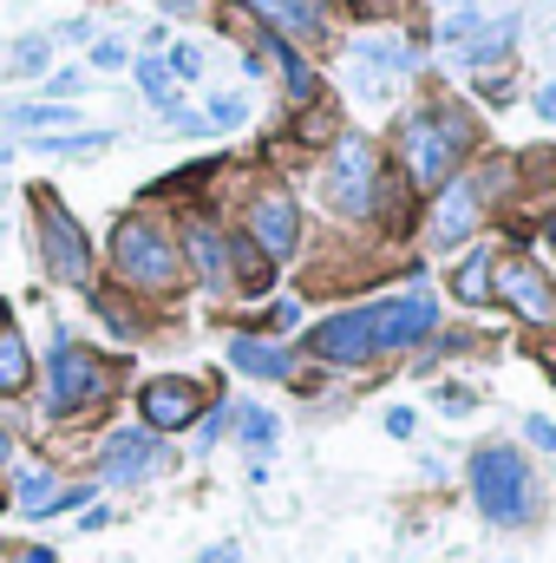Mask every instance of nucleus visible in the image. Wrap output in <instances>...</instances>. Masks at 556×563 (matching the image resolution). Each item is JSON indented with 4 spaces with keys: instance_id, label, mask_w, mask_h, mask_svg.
I'll list each match as a JSON object with an SVG mask.
<instances>
[{
    "instance_id": "9d476101",
    "label": "nucleus",
    "mask_w": 556,
    "mask_h": 563,
    "mask_svg": "<svg viewBox=\"0 0 556 563\" xmlns=\"http://www.w3.org/2000/svg\"><path fill=\"white\" fill-rule=\"evenodd\" d=\"M138 407L151 420V432H184L190 420H203V387L184 380V374H164V380H151L138 394Z\"/></svg>"
},
{
    "instance_id": "c756f323",
    "label": "nucleus",
    "mask_w": 556,
    "mask_h": 563,
    "mask_svg": "<svg viewBox=\"0 0 556 563\" xmlns=\"http://www.w3.org/2000/svg\"><path fill=\"white\" fill-rule=\"evenodd\" d=\"M92 66H99V73H119V66H132L125 40H92Z\"/></svg>"
},
{
    "instance_id": "7c9ffc66",
    "label": "nucleus",
    "mask_w": 556,
    "mask_h": 563,
    "mask_svg": "<svg viewBox=\"0 0 556 563\" xmlns=\"http://www.w3.org/2000/svg\"><path fill=\"white\" fill-rule=\"evenodd\" d=\"M170 73H177V79H197V73H203V53H197V46H170Z\"/></svg>"
},
{
    "instance_id": "dca6fc26",
    "label": "nucleus",
    "mask_w": 556,
    "mask_h": 563,
    "mask_svg": "<svg viewBox=\"0 0 556 563\" xmlns=\"http://www.w3.org/2000/svg\"><path fill=\"white\" fill-rule=\"evenodd\" d=\"M190 263H197V276L210 282V288H223L230 282V243L210 223H190Z\"/></svg>"
},
{
    "instance_id": "a211bd4d",
    "label": "nucleus",
    "mask_w": 556,
    "mask_h": 563,
    "mask_svg": "<svg viewBox=\"0 0 556 563\" xmlns=\"http://www.w3.org/2000/svg\"><path fill=\"white\" fill-rule=\"evenodd\" d=\"M249 7H256V13H269L281 33H321V26H327L314 0H249Z\"/></svg>"
},
{
    "instance_id": "9b49d317",
    "label": "nucleus",
    "mask_w": 556,
    "mask_h": 563,
    "mask_svg": "<svg viewBox=\"0 0 556 563\" xmlns=\"http://www.w3.org/2000/svg\"><path fill=\"white\" fill-rule=\"evenodd\" d=\"M491 295H504L531 328H556V288L537 263H504V276L491 282Z\"/></svg>"
},
{
    "instance_id": "f8f14e48",
    "label": "nucleus",
    "mask_w": 556,
    "mask_h": 563,
    "mask_svg": "<svg viewBox=\"0 0 556 563\" xmlns=\"http://www.w3.org/2000/svg\"><path fill=\"white\" fill-rule=\"evenodd\" d=\"M294 230H301V223H294V197H288V190H263L256 210H249V243H256L269 263H281V256L294 250Z\"/></svg>"
},
{
    "instance_id": "f704fd0d",
    "label": "nucleus",
    "mask_w": 556,
    "mask_h": 563,
    "mask_svg": "<svg viewBox=\"0 0 556 563\" xmlns=\"http://www.w3.org/2000/svg\"><path fill=\"white\" fill-rule=\"evenodd\" d=\"M7 563H59V558H53V551H40V544H13Z\"/></svg>"
},
{
    "instance_id": "393cba45",
    "label": "nucleus",
    "mask_w": 556,
    "mask_h": 563,
    "mask_svg": "<svg viewBox=\"0 0 556 563\" xmlns=\"http://www.w3.org/2000/svg\"><path fill=\"white\" fill-rule=\"evenodd\" d=\"M269 53H276V66H281V79H288V92H294V99H314V73H308V66H301V53H288V40H269Z\"/></svg>"
},
{
    "instance_id": "58836bf2",
    "label": "nucleus",
    "mask_w": 556,
    "mask_h": 563,
    "mask_svg": "<svg viewBox=\"0 0 556 563\" xmlns=\"http://www.w3.org/2000/svg\"><path fill=\"white\" fill-rule=\"evenodd\" d=\"M0 465H7V432H0Z\"/></svg>"
},
{
    "instance_id": "4be33fe9",
    "label": "nucleus",
    "mask_w": 556,
    "mask_h": 563,
    "mask_svg": "<svg viewBox=\"0 0 556 563\" xmlns=\"http://www.w3.org/2000/svg\"><path fill=\"white\" fill-rule=\"evenodd\" d=\"M26 374H33L26 341H20L13 328H0V394H20V387H26Z\"/></svg>"
},
{
    "instance_id": "4c0bfd02",
    "label": "nucleus",
    "mask_w": 556,
    "mask_h": 563,
    "mask_svg": "<svg viewBox=\"0 0 556 563\" xmlns=\"http://www.w3.org/2000/svg\"><path fill=\"white\" fill-rule=\"evenodd\" d=\"M197 563H236V544H210Z\"/></svg>"
},
{
    "instance_id": "1a4fd4ad",
    "label": "nucleus",
    "mask_w": 556,
    "mask_h": 563,
    "mask_svg": "<svg viewBox=\"0 0 556 563\" xmlns=\"http://www.w3.org/2000/svg\"><path fill=\"white\" fill-rule=\"evenodd\" d=\"M308 347H314L321 361H334V367H360V361L380 354V347H374V314H367V308H347V314L321 321V328L308 334Z\"/></svg>"
},
{
    "instance_id": "f257e3e1",
    "label": "nucleus",
    "mask_w": 556,
    "mask_h": 563,
    "mask_svg": "<svg viewBox=\"0 0 556 563\" xmlns=\"http://www.w3.org/2000/svg\"><path fill=\"white\" fill-rule=\"evenodd\" d=\"M471 498H478V518L518 525V518L531 511V465H524V452L485 445V452L471 459Z\"/></svg>"
},
{
    "instance_id": "c85d7f7f",
    "label": "nucleus",
    "mask_w": 556,
    "mask_h": 563,
    "mask_svg": "<svg viewBox=\"0 0 556 563\" xmlns=\"http://www.w3.org/2000/svg\"><path fill=\"white\" fill-rule=\"evenodd\" d=\"M236 420H243V439H249V445H276V413H263V407H243V413H236Z\"/></svg>"
},
{
    "instance_id": "f03ea898",
    "label": "nucleus",
    "mask_w": 556,
    "mask_h": 563,
    "mask_svg": "<svg viewBox=\"0 0 556 563\" xmlns=\"http://www.w3.org/2000/svg\"><path fill=\"white\" fill-rule=\"evenodd\" d=\"M465 139H471V132H465L452 112H413V119L400 125V157H407V177H413L419 190H438V184L452 177V164H458Z\"/></svg>"
},
{
    "instance_id": "e433bc0d",
    "label": "nucleus",
    "mask_w": 556,
    "mask_h": 563,
    "mask_svg": "<svg viewBox=\"0 0 556 563\" xmlns=\"http://www.w3.org/2000/svg\"><path fill=\"white\" fill-rule=\"evenodd\" d=\"M531 106H537V119H556V86H544V92H537Z\"/></svg>"
},
{
    "instance_id": "20e7f679",
    "label": "nucleus",
    "mask_w": 556,
    "mask_h": 563,
    "mask_svg": "<svg viewBox=\"0 0 556 563\" xmlns=\"http://www.w3.org/2000/svg\"><path fill=\"white\" fill-rule=\"evenodd\" d=\"M112 263H119V276L138 282V288H177V282H184V269H177V243H170L151 217H125V223H119Z\"/></svg>"
},
{
    "instance_id": "7ed1b4c3",
    "label": "nucleus",
    "mask_w": 556,
    "mask_h": 563,
    "mask_svg": "<svg viewBox=\"0 0 556 563\" xmlns=\"http://www.w3.org/2000/svg\"><path fill=\"white\" fill-rule=\"evenodd\" d=\"M105 387H112L105 361H99L92 347H79L73 334H53V367H46V407H53V420H66V413H79V407H92Z\"/></svg>"
},
{
    "instance_id": "6e6552de",
    "label": "nucleus",
    "mask_w": 556,
    "mask_h": 563,
    "mask_svg": "<svg viewBox=\"0 0 556 563\" xmlns=\"http://www.w3.org/2000/svg\"><path fill=\"white\" fill-rule=\"evenodd\" d=\"M367 314H374V347H380V354H387V347H413V341H425L432 321H438V308H432L425 288L400 295V301H374Z\"/></svg>"
},
{
    "instance_id": "ddd939ff",
    "label": "nucleus",
    "mask_w": 556,
    "mask_h": 563,
    "mask_svg": "<svg viewBox=\"0 0 556 563\" xmlns=\"http://www.w3.org/2000/svg\"><path fill=\"white\" fill-rule=\"evenodd\" d=\"M170 472V452L157 445V432H112L105 439V478H119V485H132V478H151V472Z\"/></svg>"
},
{
    "instance_id": "c9c22d12",
    "label": "nucleus",
    "mask_w": 556,
    "mask_h": 563,
    "mask_svg": "<svg viewBox=\"0 0 556 563\" xmlns=\"http://www.w3.org/2000/svg\"><path fill=\"white\" fill-rule=\"evenodd\" d=\"M413 413H407V407H393V413H387V432H393V439H413Z\"/></svg>"
},
{
    "instance_id": "bb28decb",
    "label": "nucleus",
    "mask_w": 556,
    "mask_h": 563,
    "mask_svg": "<svg viewBox=\"0 0 556 563\" xmlns=\"http://www.w3.org/2000/svg\"><path fill=\"white\" fill-rule=\"evenodd\" d=\"M243 119H249L243 92H216V99H210V112H203V125H210V132H230V125H243Z\"/></svg>"
},
{
    "instance_id": "b1692460",
    "label": "nucleus",
    "mask_w": 556,
    "mask_h": 563,
    "mask_svg": "<svg viewBox=\"0 0 556 563\" xmlns=\"http://www.w3.org/2000/svg\"><path fill=\"white\" fill-rule=\"evenodd\" d=\"M46 59H53L46 40H13V46L0 53V73H7V79H26V73H46Z\"/></svg>"
},
{
    "instance_id": "6ab92c4d",
    "label": "nucleus",
    "mask_w": 556,
    "mask_h": 563,
    "mask_svg": "<svg viewBox=\"0 0 556 563\" xmlns=\"http://www.w3.org/2000/svg\"><path fill=\"white\" fill-rule=\"evenodd\" d=\"M230 263H236V269H230V282H243L249 295H263V288H269V276H276V263H269L249 236H243V243H230Z\"/></svg>"
},
{
    "instance_id": "aec40b11",
    "label": "nucleus",
    "mask_w": 556,
    "mask_h": 563,
    "mask_svg": "<svg viewBox=\"0 0 556 563\" xmlns=\"http://www.w3.org/2000/svg\"><path fill=\"white\" fill-rule=\"evenodd\" d=\"M138 86H144V99H151V106H157L164 119L177 112V73H170V66H164L157 53H151V59H138Z\"/></svg>"
},
{
    "instance_id": "a878e982",
    "label": "nucleus",
    "mask_w": 556,
    "mask_h": 563,
    "mask_svg": "<svg viewBox=\"0 0 556 563\" xmlns=\"http://www.w3.org/2000/svg\"><path fill=\"white\" fill-rule=\"evenodd\" d=\"M99 144H112V132H73V139L46 132V139H40V151H53V157H86V151H99Z\"/></svg>"
},
{
    "instance_id": "ea45409f",
    "label": "nucleus",
    "mask_w": 556,
    "mask_h": 563,
    "mask_svg": "<svg viewBox=\"0 0 556 563\" xmlns=\"http://www.w3.org/2000/svg\"><path fill=\"white\" fill-rule=\"evenodd\" d=\"M551 380H556V347H551Z\"/></svg>"
},
{
    "instance_id": "412c9836",
    "label": "nucleus",
    "mask_w": 556,
    "mask_h": 563,
    "mask_svg": "<svg viewBox=\"0 0 556 563\" xmlns=\"http://www.w3.org/2000/svg\"><path fill=\"white\" fill-rule=\"evenodd\" d=\"M452 295H458V301H471V308H478V301H491V256H485V250L458 263V276H452Z\"/></svg>"
},
{
    "instance_id": "f3484780",
    "label": "nucleus",
    "mask_w": 556,
    "mask_h": 563,
    "mask_svg": "<svg viewBox=\"0 0 556 563\" xmlns=\"http://www.w3.org/2000/svg\"><path fill=\"white\" fill-rule=\"evenodd\" d=\"M230 361H236L243 374H263V380H281V374H288V354H281L276 341H249V334L230 341Z\"/></svg>"
},
{
    "instance_id": "473e14b6",
    "label": "nucleus",
    "mask_w": 556,
    "mask_h": 563,
    "mask_svg": "<svg viewBox=\"0 0 556 563\" xmlns=\"http://www.w3.org/2000/svg\"><path fill=\"white\" fill-rule=\"evenodd\" d=\"M524 432H531V445H537V452H556V426L551 420H524Z\"/></svg>"
},
{
    "instance_id": "423d86ee",
    "label": "nucleus",
    "mask_w": 556,
    "mask_h": 563,
    "mask_svg": "<svg viewBox=\"0 0 556 563\" xmlns=\"http://www.w3.org/2000/svg\"><path fill=\"white\" fill-rule=\"evenodd\" d=\"M40 256H46V269H53V276L73 282V288H86V282H92V250H86V236H79L73 210H66V203H53L46 190H40Z\"/></svg>"
},
{
    "instance_id": "2f4dec72",
    "label": "nucleus",
    "mask_w": 556,
    "mask_h": 563,
    "mask_svg": "<svg viewBox=\"0 0 556 563\" xmlns=\"http://www.w3.org/2000/svg\"><path fill=\"white\" fill-rule=\"evenodd\" d=\"M347 7H354L360 20H393V7H400V0H347Z\"/></svg>"
},
{
    "instance_id": "5701e85b",
    "label": "nucleus",
    "mask_w": 556,
    "mask_h": 563,
    "mask_svg": "<svg viewBox=\"0 0 556 563\" xmlns=\"http://www.w3.org/2000/svg\"><path fill=\"white\" fill-rule=\"evenodd\" d=\"M7 125H20V132H46V125H79V112L73 106H7Z\"/></svg>"
},
{
    "instance_id": "72a5a7b5",
    "label": "nucleus",
    "mask_w": 556,
    "mask_h": 563,
    "mask_svg": "<svg viewBox=\"0 0 556 563\" xmlns=\"http://www.w3.org/2000/svg\"><path fill=\"white\" fill-rule=\"evenodd\" d=\"M79 86H86V73H53V79H46V92H53V99H59V92H66V99H73V92H79Z\"/></svg>"
},
{
    "instance_id": "cd10ccee",
    "label": "nucleus",
    "mask_w": 556,
    "mask_h": 563,
    "mask_svg": "<svg viewBox=\"0 0 556 563\" xmlns=\"http://www.w3.org/2000/svg\"><path fill=\"white\" fill-rule=\"evenodd\" d=\"M53 498H59V492H53L46 472H20V505H26V511H53Z\"/></svg>"
},
{
    "instance_id": "39448f33",
    "label": "nucleus",
    "mask_w": 556,
    "mask_h": 563,
    "mask_svg": "<svg viewBox=\"0 0 556 563\" xmlns=\"http://www.w3.org/2000/svg\"><path fill=\"white\" fill-rule=\"evenodd\" d=\"M374 190H380V157L367 139H341L327 157V203L341 217H367L374 210Z\"/></svg>"
},
{
    "instance_id": "4468645a",
    "label": "nucleus",
    "mask_w": 556,
    "mask_h": 563,
    "mask_svg": "<svg viewBox=\"0 0 556 563\" xmlns=\"http://www.w3.org/2000/svg\"><path fill=\"white\" fill-rule=\"evenodd\" d=\"M407 66H413V53L393 46V40H360V46H354V86H360L367 99H387V86H393Z\"/></svg>"
},
{
    "instance_id": "0eeeda50",
    "label": "nucleus",
    "mask_w": 556,
    "mask_h": 563,
    "mask_svg": "<svg viewBox=\"0 0 556 563\" xmlns=\"http://www.w3.org/2000/svg\"><path fill=\"white\" fill-rule=\"evenodd\" d=\"M485 190H491V177H445L438 184V203H432V223H425V243L432 250H458L478 230Z\"/></svg>"
},
{
    "instance_id": "2eb2a0df",
    "label": "nucleus",
    "mask_w": 556,
    "mask_h": 563,
    "mask_svg": "<svg viewBox=\"0 0 556 563\" xmlns=\"http://www.w3.org/2000/svg\"><path fill=\"white\" fill-rule=\"evenodd\" d=\"M511 40H518V13H504V20H485L471 40H458V59H465V66H498V59L511 53Z\"/></svg>"
}]
</instances>
